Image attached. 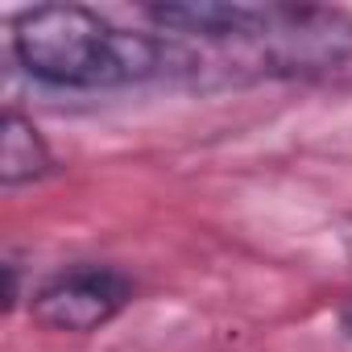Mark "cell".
<instances>
[{
  "instance_id": "4",
  "label": "cell",
  "mask_w": 352,
  "mask_h": 352,
  "mask_svg": "<svg viewBox=\"0 0 352 352\" xmlns=\"http://www.w3.org/2000/svg\"><path fill=\"white\" fill-rule=\"evenodd\" d=\"M344 327H348V336H352V302L344 307Z\"/></svg>"
},
{
  "instance_id": "3",
  "label": "cell",
  "mask_w": 352,
  "mask_h": 352,
  "mask_svg": "<svg viewBox=\"0 0 352 352\" xmlns=\"http://www.w3.org/2000/svg\"><path fill=\"white\" fill-rule=\"evenodd\" d=\"M50 170H54V153L42 141V133L21 112H5V133H0V183L5 187L38 183Z\"/></svg>"
},
{
  "instance_id": "1",
  "label": "cell",
  "mask_w": 352,
  "mask_h": 352,
  "mask_svg": "<svg viewBox=\"0 0 352 352\" xmlns=\"http://www.w3.org/2000/svg\"><path fill=\"white\" fill-rule=\"evenodd\" d=\"M9 46L25 75L75 91L129 87L162 75H191L195 67L204 71V63L187 46L162 42L153 34L116 30L83 5H42L17 13Z\"/></svg>"
},
{
  "instance_id": "5",
  "label": "cell",
  "mask_w": 352,
  "mask_h": 352,
  "mask_svg": "<svg viewBox=\"0 0 352 352\" xmlns=\"http://www.w3.org/2000/svg\"><path fill=\"white\" fill-rule=\"evenodd\" d=\"M344 245H348V257H352V224H348V232H344Z\"/></svg>"
},
{
  "instance_id": "2",
  "label": "cell",
  "mask_w": 352,
  "mask_h": 352,
  "mask_svg": "<svg viewBox=\"0 0 352 352\" xmlns=\"http://www.w3.org/2000/svg\"><path fill=\"white\" fill-rule=\"evenodd\" d=\"M133 298L129 274L112 265H71L54 274L30 302V315L50 331L87 336L104 323H112Z\"/></svg>"
}]
</instances>
